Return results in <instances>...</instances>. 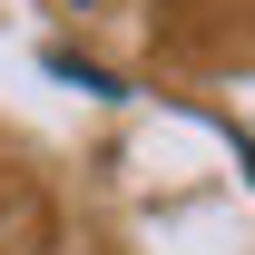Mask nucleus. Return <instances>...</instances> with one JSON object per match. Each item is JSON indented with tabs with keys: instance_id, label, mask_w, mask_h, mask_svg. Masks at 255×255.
I'll list each match as a JSON object with an SVG mask.
<instances>
[]
</instances>
